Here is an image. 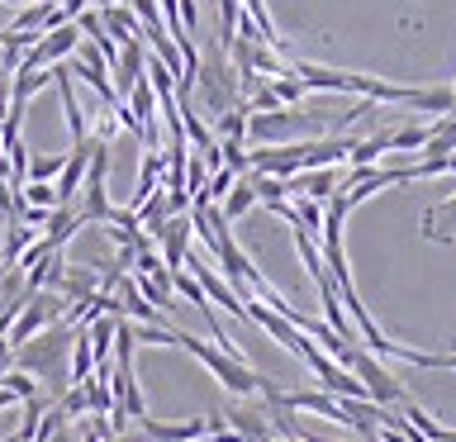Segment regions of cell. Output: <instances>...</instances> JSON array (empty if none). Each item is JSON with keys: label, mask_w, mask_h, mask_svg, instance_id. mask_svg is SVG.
I'll return each instance as SVG.
<instances>
[{"label": "cell", "mask_w": 456, "mask_h": 442, "mask_svg": "<svg viewBox=\"0 0 456 442\" xmlns=\"http://www.w3.org/2000/svg\"><path fill=\"white\" fill-rule=\"evenodd\" d=\"M338 366H347L352 376L366 385V399H376V405H385V409H404V399H409V395H404V385H399L390 371H385L380 356H370L362 342H352V348L342 352V362H338Z\"/></svg>", "instance_id": "cell-3"}, {"label": "cell", "mask_w": 456, "mask_h": 442, "mask_svg": "<svg viewBox=\"0 0 456 442\" xmlns=\"http://www.w3.org/2000/svg\"><path fill=\"white\" fill-rule=\"evenodd\" d=\"M134 285H138V295L148 299V305H157V309H171V285H167V281H152V276H134Z\"/></svg>", "instance_id": "cell-19"}, {"label": "cell", "mask_w": 456, "mask_h": 442, "mask_svg": "<svg viewBox=\"0 0 456 442\" xmlns=\"http://www.w3.org/2000/svg\"><path fill=\"white\" fill-rule=\"evenodd\" d=\"M5 271H10V266H0V281H5Z\"/></svg>", "instance_id": "cell-29"}, {"label": "cell", "mask_w": 456, "mask_h": 442, "mask_svg": "<svg viewBox=\"0 0 456 442\" xmlns=\"http://www.w3.org/2000/svg\"><path fill=\"white\" fill-rule=\"evenodd\" d=\"M62 162H67V157H57V152L28 157V181H53V176H62Z\"/></svg>", "instance_id": "cell-20"}, {"label": "cell", "mask_w": 456, "mask_h": 442, "mask_svg": "<svg viewBox=\"0 0 456 442\" xmlns=\"http://www.w3.org/2000/svg\"><path fill=\"white\" fill-rule=\"evenodd\" d=\"M57 409L67 413V423H71V419H86V390H81V385H67V390H62V405H57Z\"/></svg>", "instance_id": "cell-23"}, {"label": "cell", "mask_w": 456, "mask_h": 442, "mask_svg": "<svg viewBox=\"0 0 456 442\" xmlns=\"http://www.w3.org/2000/svg\"><path fill=\"white\" fill-rule=\"evenodd\" d=\"M423 143H428V124L390 128V152H423Z\"/></svg>", "instance_id": "cell-14"}, {"label": "cell", "mask_w": 456, "mask_h": 442, "mask_svg": "<svg viewBox=\"0 0 456 442\" xmlns=\"http://www.w3.org/2000/svg\"><path fill=\"white\" fill-rule=\"evenodd\" d=\"M266 86H271V95H276L281 105H299V100L309 95V91H305V81H299L295 71H285V77H271Z\"/></svg>", "instance_id": "cell-15"}, {"label": "cell", "mask_w": 456, "mask_h": 442, "mask_svg": "<svg viewBox=\"0 0 456 442\" xmlns=\"http://www.w3.org/2000/svg\"><path fill=\"white\" fill-rule=\"evenodd\" d=\"M342 185V167H314V171H295L290 181H285V195H309V200H323L338 195Z\"/></svg>", "instance_id": "cell-5"}, {"label": "cell", "mask_w": 456, "mask_h": 442, "mask_svg": "<svg viewBox=\"0 0 456 442\" xmlns=\"http://www.w3.org/2000/svg\"><path fill=\"white\" fill-rule=\"evenodd\" d=\"M191 105H200L205 114H214V119H219L224 110L242 105L238 71H233V62H228L224 48L200 53V71H195V86H191Z\"/></svg>", "instance_id": "cell-1"}, {"label": "cell", "mask_w": 456, "mask_h": 442, "mask_svg": "<svg viewBox=\"0 0 456 442\" xmlns=\"http://www.w3.org/2000/svg\"><path fill=\"white\" fill-rule=\"evenodd\" d=\"M20 195H24V205L57 209V191H53V181H24V185H20Z\"/></svg>", "instance_id": "cell-18"}, {"label": "cell", "mask_w": 456, "mask_h": 442, "mask_svg": "<svg viewBox=\"0 0 456 442\" xmlns=\"http://www.w3.org/2000/svg\"><path fill=\"white\" fill-rule=\"evenodd\" d=\"M110 5H119V0H91V10H110Z\"/></svg>", "instance_id": "cell-27"}, {"label": "cell", "mask_w": 456, "mask_h": 442, "mask_svg": "<svg viewBox=\"0 0 456 442\" xmlns=\"http://www.w3.org/2000/svg\"><path fill=\"white\" fill-rule=\"evenodd\" d=\"M48 442H81V438H48Z\"/></svg>", "instance_id": "cell-28"}, {"label": "cell", "mask_w": 456, "mask_h": 442, "mask_svg": "<svg viewBox=\"0 0 456 442\" xmlns=\"http://www.w3.org/2000/svg\"><path fill=\"white\" fill-rule=\"evenodd\" d=\"M205 181H209V167H205V157H185V195H200V191H205Z\"/></svg>", "instance_id": "cell-21"}, {"label": "cell", "mask_w": 456, "mask_h": 442, "mask_svg": "<svg viewBox=\"0 0 456 442\" xmlns=\"http://www.w3.org/2000/svg\"><path fill=\"white\" fill-rule=\"evenodd\" d=\"M252 205H256V185H252V171H248V176H238L233 191L219 200V214H224L228 224H233V219H242V214H248Z\"/></svg>", "instance_id": "cell-10"}, {"label": "cell", "mask_w": 456, "mask_h": 442, "mask_svg": "<svg viewBox=\"0 0 456 442\" xmlns=\"http://www.w3.org/2000/svg\"><path fill=\"white\" fill-rule=\"evenodd\" d=\"M77 328L71 323H48L38 338H28L24 348H14V366L28 371V376H48L53 390H67V342Z\"/></svg>", "instance_id": "cell-2"}, {"label": "cell", "mask_w": 456, "mask_h": 442, "mask_svg": "<svg viewBox=\"0 0 456 442\" xmlns=\"http://www.w3.org/2000/svg\"><path fill=\"white\" fill-rule=\"evenodd\" d=\"M71 24H77V29H81V38H91V43L110 38V34H105V24H100V10H81Z\"/></svg>", "instance_id": "cell-22"}, {"label": "cell", "mask_w": 456, "mask_h": 442, "mask_svg": "<svg viewBox=\"0 0 456 442\" xmlns=\"http://www.w3.org/2000/svg\"><path fill=\"white\" fill-rule=\"evenodd\" d=\"M105 442H148V438H134V433H110Z\"/></svg>", "instance_id": "cell-26"}, {"label": "cell", "mask_w": 456, "mask_h": 442, "mask_svg": "<svg viewBox=\"0 0 456 442\" xmlns=\"http://www.w3.org/2000/svg\"><path fill=\"white\" fill-rule=\"evenodd\" d=\"M57 314H62V295H57V291H34L24 299V309L14 314L5 342H10V348H24L28 338H38L48 323H57Z\"/></svg>", "instance_id": "cell-4"}, {"label": "cell", "mask_w": 456, "mask_h": 442, "mask_svg": "<svg viewBox=\"0 0 456 442\" xmlns=\"http://www.w3.org/2000/svg\"><path fill=\"white\" fill-rule=\"evenodd\" d=\"M81 390H86V413H95V419H110V409H114V395H110V381H81Z\"/></svg>", "instance_id": "cell-12"}, {"label": "cell", "mask_w": 456, "mask_h": 442, "mask_svg": "<svg viewBox=\"0 0 456 442\" xmlns=\"http://www.w3.org/2000/svg\"><path fill=\"white\" fill-rule=\"evenodd\" d=\"M452 105H456V86H452Z\"/></svg>", "instance_id": "cell-30"}, {"label": "cell", "mask_w": 456, "mask_h": 442, "mask_svg": "<svg viewBox=\"0 0 456 442\" xmlns=\"http://www.w3.org/2000/svg\"><path fill=\"white\" fill-rule=\"evenodd\" d=\"M10 214H14V185L0 181V224H10Z\"/></svg>", "instance_id": "cell-25"}, {"label": "cell", "mask_w": 456, "mask_h": 442, "mask_svg": "<svg viewBox=\"0 0 456 442\" xmlns=\"http://www.w3.org/2000/svg\"><path fill=\"white\" fill-rule=\"evenodd\" d=\"M86 228V219L77 214V205H57L53 214H48V224H43V238L53 242V248H62V242H71Z\"/></svg>", "instance_id": "cell-8"}, {"label": "cell", "mask_w": 456, "mask_h": 442, "mask_svg": "<svg viewBox=\"0 0 456 442\" xmlns=\"http://www.w3.org/2000/svg\"><path fill=\"white\" fill-rule=\"evenodd\" d=\"M100 24H105V34H110L114 43L142 38V24H138V14L128 10V0H119V5H110V10H100Z\"/></svg>", "instance_id": "cell-9"}, {"label": "cell", "mask_w": 456, "mask_h": 442, "mask_svg": "<svg viewBox=\"0 0 456 442\" xmlns=\"http://www.w3.org/2000/svg\"><path fill=\"white\" fill-rule=\"evenodd\" d=\"M138 423V433L148 438V442H195V438H205L209 433V419H185V423H162V419H152V413H142Z\"/></svg>", "instance_id": "cell-6"}, {"label": "cell", "mask_w": 456, "mask_h": 442, "mask_svg": "<svg viewBox=\"0 0 456 442\" xmlns=\"http://www.w3.org/2000/svg\"><path fill=\"white\" fill-rule=\"evenodd\" d=\"M0 385H5L14 399H34V395H38V381L28 376V371H20V366H10L5 376H0Z\"/></svg>", "instance_id": "cell-17"}, {"label": "cell", "mask_w": 456, "mask_h": 442, "mask_svg": "<svg viewBox=\"0 0 456 442\" xmlns=\"http://www.w3.org/2000/svg\"><path fill=\"white\" fill-rule=\"evenodd\" d=\"M423 233L437 238V242H452V238H456V195L442 200V205H433V209L423 214Z\"/></svg>", "instance_id": "cell-11"}, {"label": "cell", "mask_w": 456, "mask_h": 442, "mask_svg": "<svg viewBox=\"0 0 456 442\" xmlns=\"http://www.w3.org/2000/svg\"><path fill=\"white\" fill-rule=\"evenodd\" d=\"M128 10L138 14L142 29H162V10H157V0H128Z\"/></svg>", "instance_id": "cell-24"}, {"label": "cell", "mask_w": 456, "mask_h": 442, "mask_svg": "<svg viewBox=\"0 0 456 442\" xmlns=\"http://www.w3.org/2000/svg\"><path fill=\"white\" fill-rule=\"evenodd\" d=\"M224 419L233 423V433H238L242 442H276V438H271V419H266V409H252V405H228Z\"/></svg>", "instance_id": "cell-7"}, {"label": "cell", "mask_w": 456, "mask_h": 442, "mask_svg": "<svg viewBox=\"0 0 456 442\" xmlns=\"http://www.w3.org/2000/svg\"><path fill=\"white\" fill-rule=\"evenodd\" d=\"M252 185H256V205H281L285 200V181L281 176H262V171H252Z\"/></svg>", "instance_id": "cell-16"}, {"label": "cell", "mask_w": 456, "mask_h": 442, "mask_svg": "<svg viewBox=\"0 0 456 442\" xmlns=\"http://www.w3.org/2000/svg\"><path fill=\"white\" fill-rule=\"evenodd\" d=\"M214 138H238V143H248V110H242V105L224 110L219 119H214Z\"/></svg>", "instance_id": "cell-13"}]
</instances>
